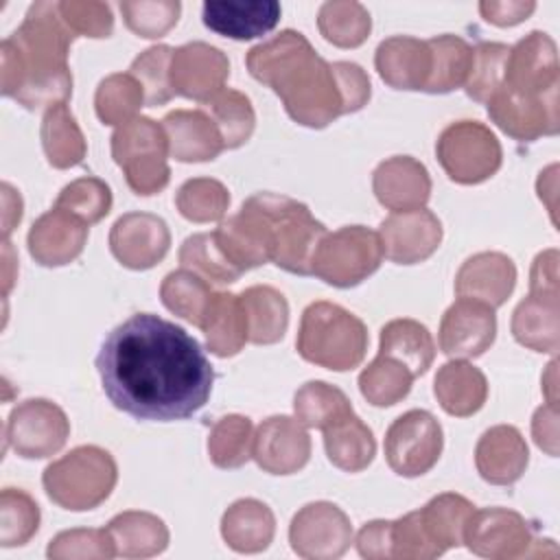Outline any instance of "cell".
Masks as SVG:
<instances>
[{
	"mask_svg": "<svg viewBox=\"0 0 560 560\" xmlns=\"http://www.w3.org/2000/svg\"><path fill=\"white\" fill-rule=\"evenodd\" d=\"M96 370L109 402L138 420H186L210 398L214 370L195 337L136 313L103 341Z\"/></svg>",
	"mask_w": 560,
	"mask_h": 560,
	"instance_id": "obj_1",
	"label": "cell"
},
{
	"mask_svg": "<svg viewBox=\"0 0 560 560\" xmlns=\"http://www.w3.org/2000/svg\"><path fill=\"white\" fill-rule=\"evenodd\" d=\"M59 2H33L20 28L0 44V90L26 109H50L72 94L70 42Z\"/></svg>",
	"mask_w": 560,
	"mask_h": 560,
	"instance_id": "obj_2",
	"label": "cell"
},
{
	"mask_svg": "<svg viewBox=\"0 0 560 560\" xmlns=\"http://www.w3.org/2000/svg\"><path fill=\"white\" fill-rule=\"evenodd\" d=\"M249 74L269 85L287 114L313 129L330 125L343 114V96L332 63L322 59L298 31H282L247 52Z\"/></svg>",
	"mask_w": 560,
	"mask_h": 560,
	"instance_id": "obj_3",
	"label": "cell"
},
{
	"mask_svg": "<svg viewBox=\"0 0 560 560\" xmlns=\"http://www.w3.org/2000/svg\"><path fill=\"white\" fill-rule=\"evenodd\" d=\"M295 348L308 363L346 372L363 361L368 328L339 304L313 302L302 313Z\"/></svg>",
	"mask_w": 560,
	"mask_h": 560,
	"instance_id": "obj_4",
	"label": "cell"
},
{
	"mask_svg": "<svg viewBox=\"0 0 560 560\" xmlns=\"http://www.w3.org/2000/svg\"><path fill=\"white\" fill-rule=\"evenodd\" d=\"M269 230V260L298 276L313 273V256L328 234L311 210L284 195L258 192L249 197Z\"/></svg>",
	"mask_w": 560,
	"mask_h": 560,
	"instance_id": "obj_5",
	"label": "cell"
},
{
	"mask_svg": "<svg viewBox=\"0 0 560 560\" xmlns=\"http://www.w3.org/2000/svg\"><path fill=\"white\" fill-rule=\"evenodd\" d=\"M118 468L101 446H77L46 466L42 483L50 501L66 510H92L114 490Z\"/></svg>",
	"mask_w": 560,
	"mask_h": 560,
	"instance_id": "obj_6",
	"label": "cell"
},
{
	"mask_svg": "<svg viewBox=\"0 0 560 560\" xmlns=\"http://www.w3.org/2000/svg\"><path fill=\"white\" fill-rule=\"evenodd\" d=\"M168 140L162 122L136 116L116 127L112 136V158L125 171V179L136 195L160 192L171 177L166 164Z\"/></svg>",
	"mask_w": 560,
	"mask_h": 560,
	"instance_id": "obj_7",
	"label": "cell"
},
{
	"mask_svg": "<svg viewBox=\"0 0 560 560\" xmlns=\"http://www.w3.org/2000/svg\"><path fill=\"white\" fill-rule=\"evenodd\" d=\"M383 260L378 232L363 225H346L326 234L313 256V276L326 284L348 289L372 276Z\"/></svg>",
	"mask_w": 560,
	"mask_h": 560,
	"instance_id": "obj_8",
	"label": "cell"
},
{
	"mask_svg": "<svg viewBox=\"0 0 560 560\" xmlns=\"http://www.w3.org/2000/svg\"><path fill=\"white\" fill-rule=\"evenodd\" d=\"M444 173L457 184H479L492 177L501 166V144L497 136L479 120H459L448 125L435 144Z\"/></svg>",
	"mask_w": 560,
	"mask_h": 560,
	"instance_id": "obj_9",
	"label": "cell"
},
{
	"mask_svg": "<svg viewBox=\"0 0 560 560\" xmlns=\"http://www.w3.org/2000/svg\"><path fill=\"white\" fill-rule=\"evenodd\" d=\"M444 435L440 422L424 409L398 416L385 433V459L400 477L429 472L442 453Z\"/></svg>",
	"mask_w": 560,
	"mask_h": 560,
	"instance_id": "obj_10",
	"label": "cell"
},
{
	"mask_svg": "<svg viewBox=\"0 0 560 560\" xmlns=\"http://www.w3.org/2000/svg\"><path fill=\"white\" fill-rule=\"evenodd\" d=\"M70 435L63 409L46 398L20 402L7 420L4 438L20 457L42 459L55 455Z\"/></svg>",
	"mask_w": 560,
	"mask_h": 560,
	"instance_id": "obj_11",
	"label": "cell"
},
{
	"mask_svg": "<svg viewBox=\"0 0 560 560\" xmlns=\"http://www.w3.org/2000/svg\"><path fill=\"white\" fill-rule=\"evenodd\" d=\"M486 105L490 120L514 140L532 142L540 136L558 133V92L534 96L501 83Z\"/></svg>",
	"mask_w": 560,
	"mask_h": 560,
	"instance_id": "obj_12",
	"label": "cell"
},
{
	"mask_svg": "<svg viewBox=\"0 0 560 560\" xmlns=\"http://www.w3.org/2000/svg\"><path fill=\"white\" fill-rule=\"evenodd\" d=\"M289 540L293 551L302 558H339L352 542L350 518L335 503H308L293 516L289 527Z\"/></svg>",
	"mask_w": 560,
	"mask_h": 560,
	"instance_id": "obj_13",
	"label": "cell"
},
{
	"mask_svg": "<svg viewBox=\"0 0 560 560\" xmlns=\"http://www.w3.org/2000/svg\"><path fill=\"white\" fill-rule=\"evenodd\" d=\"M494 335V308L472 298H457L442 315L438 343L451 359H475L492 346Z\"/></svg>",
	"mask_w": 560,
	"mask_h": 560,
	"instance_id": "obj_14",
	"label": "cell"
},
{
	"mask_svg": "<svg viewBox=\"0 0 560 560\" xmlns=\"http://www.w3.org/2000/svg\"><path fill=\"white\" fill-rule=\"evenodd\" d=\"M464 542L470 551L483 558H521L529 556V547L536 542L527 527V521L505 508L475 510L466 532Z\"/></svg>",
	"mask_w": 560,
	"mask_h": 560,
	"instance_id": "obj_15",
	"label": "cell"
},
{
	"mask_svg": "<svg viewBox=\"0 0 560 560\" xmlns=\"http://www.w3.org/2000/svg\"><path fill=\"white\" fill-rule=\"evenodd\" d=\"M230 74V61L217 46L190 42L173 50L171 85L175 94L199 101L201 105L214 98Z\"/></svg>",
	"mask_w": 560,
	"mask_h": 560,
	"instance_id": "obj_16",
	"label": "cell"
},
{
	"mask_svg": "<svg viewBox=\"0 0 560 560\" xmlns=\"http://www.w3.org/2000/svg\"><path fill=\"white\" fill-rule=\"evenodd\" d=\"M383 256L398 265H416L427 260L442 243V223L427 210L392 212L378 230Z\"/></svg>",
	"mask_w": 560,
	"mask_h": 560,
	"instance_id": "obj_17",
	"label": "cell"
},
{
	"mask_svg": "<svg viewBox=\"0 0 560 560\" xmlns=\"http://www.w3.org/2000/svg\"><path fill=\"white\" fill-rule=\"evenodd\" d=\"M252 457L271 475H291L306 466L311 438L298 418L271 416L254 431Z\"/></svg>",
	"mask_w": 560,
	"mask_h": 560,
	"instance_id": "obj_18",
	"label": "cell"
},
{
	"mask_svg": "<svg viewBox=\"0 0 560 560\" xmlns=\"http://www.w3.org/2000/svg\"><path fill=\"white\" fill-rule=\"evenodd\" d=\"M503 83L521 94L542 96L558 92V50L556 42L542 33L532 31L514 48H510Z\"/></svg>",
	"mask_w": 560,
	"mask_h": 560,
	"instance_id": "obj_19",
	"label": "cell"
},
{
	"mask_svg": "<svg viewBox=\"0 0 560 560\" xmlns=\"http://www.w3.org/2000/svg\"><path fill=\"white\" fill-rule=\"evenodd\" d=\"M171 245V234L158 214L127 212L109 232V249L122 267L151 269L158 265Z\"/></svg>",
	"mask_w": 560,
	"mask_h": 560,
	"instance_id": "obj_20",
	"label": "cell"
},
{
	"mask_svg": "<svg viewBox=\"0 0 560 560\" xmlns=\"http://www.w3.org/2000/svg\"><path fill=\"white\" fill-rule=\"evenodd\" d=\"M28 254L44 267L72 262L85 247L88 223L66 210L50 208L28 230Z\"/></svg>",
	"mask_w": 560,
	"mask_h": 560,
	"instance_id": "obj_21",
	"label": "cell"
},
{
	"mask_svg": "<svg viewBox=\"0 0 560 560\" xmlns=\"http://www.w3.org/2000/svg\"><path fill=\"white\" fill-rule=\"evenodd\" d=\"M372 188L387 210H416L429 201L431 177L427 166L416 158L394 155L374 168Z\"/></svg>",
	"mask_w": 560,
	"mask_h": 560,
	"instance_id": "obj_22",
	"label": "cell"
},
{
	"mask_svg": "<svg viewBox=\"0 0 560 560\" xmlns=\"http://www.w3.org/2000/svg\"><path fill=\"white\" fill-rule=\"evenodd\" d=\"M276 0H208L203 2V24L230 39H254L276 28L280 20Z\"/></svg>",
	"mask_w": 560,
	"mask_h": 560,
	"instance_id": "obj_23",
	"label": "cell"
},
{
	"mask_svg": "<svg viewBox=\"0 0 560 560\" xmlns=\"http://www.w3.org/2000/svg\"><path fill=\"white\" fill-rule=\"evenodd\" d=\"M516 284V267L501 252H479L459 267L455 291L459 298H472L488 306H501Z\"/></svg>",
	"mask_w": 560,
	"mask_h": 560,
	"instance_id": "obj_24",
	"label": "cell"
},
{
	"mask_svg": "<svg viewBox=\"0 0 560 560\" xmlns=\"http://www.w3.org/2000/svg\"><path fill=\"white\" fill-rule=\"evenodd\" d=\"M529 451L516 427L497 424L488 429L475 448L479 475L494 486H510L525 472Z\"/></svg>",
	"mask_w": 560,
	"mask_h": 560,
	"instance_id": "obj_25",
	"label": "cell"
},
{
	"mask_svg": "<svg viewBox=\"0 0 560 560\" xmlns=\"http://www.w3.org/2000/svg\"><path fill=\"white\" fill-rule=\"evenodd\" d=\"M168 155L179 162L214 160L225 147L212 118L203 109H175L162 118Z\"/></svg>",
	"mask_w": 560,
	"mask_h": 560,
	"instance_id": "obj_26",
	"label": "cell"
},
{
	"mask_svg": "<svg viewBox=\"0 0 560 560\" xmlns=\"http://www.w3.org/2000/svg\"><path fill=\"white\" fill-rule=\"evenodd\" d=\"M374 66L381 79L396 90H424L431 74V50L424 39L394 35L378 44Z\"/></svg>",
	"mask_w": 560,
	"mask_h": 560,
	"instance_id": "obj_27",
	"label": "cell"
},
{
	"mask_svg": "<svg viewBox=\"0 0 560 560\" xmlns=\"http://www.w3.org/2000/svg\"><path fill=\"white\" fill-rule=\"evenodd\" d=\"M433 394L446 413L466 418L483 407L488 398V381L479 368L453 359L438 370Z\"/></svg>",
	"mask_w": 560,
	"mask_h": 560,
	"instance_id": "obj_28",
	"label": "cell"
},
{
	"mask_svg": "<svg viewBox=\"0 0 560 560\" xmlns=\"http://www.w3.org/2000/svg\"><path fill=\"white\" fill-rule=\"evenodd\" d=\"M276 532L273 512L258 499L234 501L221 518L223 540L241 553H256L269 547Z\"/></svg>",
	"mask_w": 560,
	"mask_h": 560,
	"instance_id": "obj_29",
	"label": "cell"
},
{
	"mask_svg": "<svg viewBox=\"0 0 560 560\" xmlns=\"http://www.w3.org/2000/svg\"><path fill=\"white\" fill-rule=\"evenodd\" d=\"M558 313H560L558 298L529 293L514 308V315H512L514 339L529 350L556 354L560 346Z\"/></svg>",
	"mask_w": 560,
	"mask_h": 560,
	"instance_id": "obj_30",
	"label": "cell"
},
{
	"mask_svg": "<svg viewBox=\"0 0 560 560\" xmlns=\"http://www.w3.org/2000/svg\"><path fill=\"white\" fill-rule=\"evenodd\" d=\"M378 354L396 359L416 378L431 368L435 357V343L424 324L409 317H400L383 326Z\"/></svg>",
	"mask_w": 560,
	"mask_h": 560,
	"instance_id": "obj_31",
	"label": "cell"
},
{
	"mask_svg": "<svg viewBox=\"0 0 560 560\" xmlns=\"http://www.w3.org/2000/svg\"><path fill=\"white\" fill-rule=\"evenodd\" d=\"M208 350L221 359L241 352L247 339V317L241 298L234 293H214L201 322Z\"/></svg>",
	"mask_w": 560,
	"mask_h": 560,
	"instance_id": "obj_32",
	"label": "cell"
},
{
	"mask_svg": "<svg viewBox=\"0 0 560 560\" xmlns=\"http://www.w3.org/2000/svg\"><path fill=\"white\" fill-rule=\"evenodd\" d=\"M107 532L114 540V549L122 558H149L162 553L168 545V529L162 518L149 512H122L116 514Z\"/></svg>",
	"mask_w": 560,
	"mask_h": 560,
	"instance_id": "obj_33",
	"label": "cell"
},
{
	"mask_svg": "<svg viewBox=\"0 0 560 560\" xmlns=\"http://www.w3.org/2000/svg\"><path fill=\"white\" fill-rule=\"evenodd\" d=\"M238 298L247 317V339L252 343L269 346L284 337L289 326V304L278 289L256 284L245 289Z\"/></svg>",
	"mask_w": 560,
	"mask_h": 560,
	"instance_id": "obj_34",
	"label": "cell"
},
{
	"mask_svg": "<svg viewBox=\"0 0 560 560\" xmlns=\"http://www.w3.org/2000/svg\"><path fill=\"white\" fill-rule=\"evenodd\" d=\"M324 446L328 459L346 472L368 468L376 453V442L370 427L354 413L324 429Z\"/></svg>",
	"mask_w": 560,
	"mask_h": 560,
	"instance_id": "obj_35",
	"label": "cell"
},
{
	"mask_svg": "<svg viewBox=\"0 0 560 560\" xmlns=\"http://www.w3.org/2000/svg\"><path fill=\"white\" fill-rule=\"evenodd\" d=\"M420 521L429 538L444 553L451 547L464 542L466 525L475 512V505L455 492H444L433 497L424 508L418 510Z\"/></svg>",
	"mask_w": 560,
	"mask_h": 560,
	"instance_id": "obj_36",
	"label": "cell"
},
{
	"mask_svg": "<svg viewBox=\"0 0 560 560\" xmlns=\"http://www.w3.org/2000/svg\"><path fill=\"white\" fill-rule=\"evenodd\" d=\"M427 44L431 50V74L424 92L446 94L464 88L472 61V46L466 39L448 33L431 37Z\"/></svg>",
	"mask_w": 560,
	"mask_h": 560,
	"instance_id": "obj_37",
	"label": "cell"
},
{
	"mask_svg": "<svg viewBox=\"0 0 560 560\" xmlns=\"http://www.w3.org/2000/svg\"><path fill=\"white\" fill-rule=\"evenodd\" d=\"M42 147L55 168H70L85 158V138L66 103L46 109L42 120Z\"/></svg>",
	"mask_w": 560,
	"mask_h": 560,
	"instance_id": "obj_38",
	"label": "cell"
},
{
	"mask_svg": "<svg viewBox=\"0 0 560 560\" xmlns=\"http://www.w3.org/2000/svg\"><path fill=\"white\" fill-rule=\"evenodd\" d=\"M295 418L308 429H326L337 420L354 413L348 396L324 381L304 383L293 396Z\"/></svg>",
	"mask_w": 560,
	"mask_h": 560,
	"instance_id": "obj_39",
	"label": "cell"
},
{
	"mask_svg": "<svg viewBox=\"0 0 560 560\" xmlns=\"http://www.w3.org/2000/svg\"><path fill=\"white\" fill-rule=\"evenodd\" d=\"M317 26L326 42L339 48H357L368 39L372 20L361 2L332 0L319 7Z\"/></svg>",
	"mask_w": 560,
	"mask_h": 560,
	"instance_id": "obj_40",
	"label": "cell"
},
{
	"mask_svg": "<svg viewBox=\"0 0 560 560\" xmlns=\"http://www.w3.org/2000/svg\"><path fill=\"white\" fill-rule=\"evenodd\" d=\"M162 304L177 317L201 328L206 311L214 298L210 284L188 269L171 271L160 284Z\"/></svg>",
	"mask_w": 560,
	"mask_h": 560,
	"instance_id": "obj_41",
	"label": "cell"
},
{
	"mask_svg": "<svg viewBox=\"0 0 560 560\" xmlns=\"http://www.w3.org/2000/svg\"><path fill=\"white\" fill-rule=\"evenodd\" d=\"M201 109L217 125L225 149H236L252 138L256 114L249 98L243 92L221 90L214 98L203 103Z\"/></svg>",
	"mask_w": 560,
	"mask_h": 560,
	"instance_id": "obj_42",
	"label": "cell"
},
{
	"mask_svg": "<svg viewBox=\"0 0 560 560\" xmlns=\"http://www.w3.org/2000/svg\"><path fill=\"white\" fill-rule=\"evenodd\" d=\"M179 265L212 284H230L243 276L219 247L214 232L188 236L179 247Z\"/></svg>",
	"mask_w": 560,
	"mask_h": 560,
	"instance_id": "obj_43",
	"label": "cell"
},
{
	"mask_svg": "<svg viewBox=\"0 0 560 560\" xmlns=\"http://www.w3.org/2000/svg\"><path fill=\"white\" fill-rule=\"evenodd\" d=\"M144 103V90L129 72H116L105 77L94 94L96 116L105 125H125L136 118V112Z\"/></svg>",
	"mask_w": 560,
	"mask_h": 560,
	"instance_id": "obj_44",
	"label": "cell"
},
{
	"mask_svg": "<svg viewBox=\"0 0 560 560\" xmlns=\"http://www.w3.org/2000/svg\"><path fill=\"white\" fill-rule=\"evenodd\" d=\"M413 383V374L396 359L378 354L361 374L359 389L374 407H389L402 400Z\"/></svg>",
	"mask_w": 560,
	"mask_h": 560,
	"instance_id": "obj_45",
	"label": "cell"
},
{
	"mask_svg": "<svg viewBox=\"0 0 560 560\" xmlns=\"http://www.w3.org/2000/svg\"><path fill=\"white\" fill-rule=\"evenodd\" d=\"M252 420L238 413L223 416L208 435V455L219 468H238L252 457Z\"/></svg>",
	"mask_w": 560,
	"mask_h": 560,
	"instance_id": "obj_46",
	"label": "cell"
},
{
	"mask_svg": "<svg viewBox=\"0 0 560 560\" xmlns=\"http://www.w3.org/2000/svg\"><path fill=\"white\" fill-rule=\"evenodd\" d=\"M508 57L510 46L501 42H479L472 48V61L464 83V90L472 101L486 103L501 88L505 79Z\"/></svg>",
	"mask_w": 560,
	"mask_h": 560,
	"instance_id": "obj_47",
	"label": "cell"
},
{
	"mask_svg": "<svg viewBox=\"0 0 560 560\" xmlns=\"http://www.w3.org/2000/svg\"><path fill=\"white\" fill-rule=\"evenodd\" d=\"M175 203L184 219L195 223H210L219 221L225 214L230 206V192L217 179L195 177L179 186Z\"/></svg>",
	"mask_w": 560,
	"mask_h": 560,
	"instance_id": "obj_48",
	"label": "cell"
},
{
	"mask_svg": "<svg viewBox=\"0 0 560 560\" xmlns=\"http://www.w3.org/2000/svg\"><path fill=\"white\" fill-rule=\"evenodd\" d=\"M39 527V508L18 488H4L0 494V545L18 547L31 540Z\"/></svg>",
	"mask_w": 560,
	"mask_h": 560,
	"instance_id": "obj_49",
	"label": "cell"
},
{
	"mask_svg": "<svg viewBox=\"0 0 560 560\" xmlns=\"http://www.w3.org/2000/svg\"><path fill=\"white\" fill-rule=\"evenodd\" d=\"M171 57L173 48L158 44L138 55L129 68V74L136 77L144 90V103L151 107L168 103L175 94L171 85Z\"/></svg>",
	"mask_w": 560,
	"mask_h": 560,
	"instance_id": "obj_50",
	"label": "cell"
},
{
	"mask_svg": "<svg viewBox=\"0 0 560 560\" xmlns=\"http://www.w3.org/2000/svg\"><path fill=\"white\" fill-rule=\"evenodd\" d=\"M55 208L70 212L83 223L101 221L112 208V190L98 177H79L61 188Z\"/></svg>",
	"mask_w": 560,
	"mask_h": 560,
	"instance_id": "obj_51",
	"label": "cell"
},
{
	"mask_svg": "<svg viewBox=\"0 0 560 560\" xmlns=\"http://www.w3.org/2000/svg\"><path fill=\"white\" fill-rule=\"evenodd\" d=\"M179 11H182V4L177 0L120 2V13L129 31L147 39L166 35L177 24Z\"/></svg>",
	"mask_w": 560,
	"mask_h": 560,
	"instance_id": "obj_52",
	"label": "cell"
},
{
	"mask_svg": "<svg viewBox=\"0 0 560 560\" xmlns=\"http://www.w3.org/2000/svg\"><path fill=\"white\" fill-rule=\"evenodd\" d=\"M48 558H112L114 540L105 529H68L48 545Z\"/></svg>",
	"mask_w": 560,
	"mask_h": 560,
	"instance_id": "obj_53",
	"label": "cell"
},
{
	"mask_svg": "<svg viewBox=\"0 0 560 560\" xmlns=\"http://www.w3.org/2000/svg\"><path fill=\"white\" fill-rule=\"evenodd\" d=\"M59 13L66 26L74 35L109 37L114 28V15L109 4L94 0H66L59 2Z\"/></svg>",
	"mask_w": 560,
	"mask_h": 560,
	"instance_id": "obj_54",
	"label": "cell"
},
{
	"mask_svg": "<svg viewBox=\"0 0 560 560\" xmlns=\"http://www.w3.org/2000/svg\"><path fill=\"white\" fill-rule=\"evenodd\" d=\"M438 556H442V551L424 532L418 510L405 514L398 521H392V558L427 560Z\"/></svg>",
	"mask_w": 560,
	"mask_h": 560,
	"instance_id": "obj_55",
	"label": "cell"
},
{
	"mask_svg": "<svg viewBox=\"0 0 560 560\" xmlns=\"http://www.w3.org/2000/svg\"><path fill=\"white\" fill-rule=\"evenodd\" d=\"M332 70H335V77L341 88L343 114L359 112L370 101V94H372L368 74L363 72L361 66H357L352 61H335Z\"/></svg>",
	"mask_w": 560,
	"mask_h": 560,
	"instance_id": "obj_56",
	"label": "cell"
},
{
	"mask_svg": "<svg viewBox=\"0 0 560 560\" xmlns=\"http://www.w3.org/2000/svg\"><path fill=\"white\" fill-rule=\"evenodd\" d=\"M357 549L363 558H392V521H370L357 534Z\"/></svg>",
	"mask_w": 560,
	"mask_h": 560,
	"instance_id": "obj_57",
	"label": "cell"
},
{
	"mask_svg": "<svg viewBox=\"0 0 560 560\" xmlns=\"http://www.w3.org/2000/svg\"><path fill=\"white\" fill-rule=\"evenodd\" d=\"M536 9V2L527 0H483L479 2V11L486 22L497 26H514L523 20H527Z\"/></svg>",
	"mask_w": 560,
	"mask_h": 560,
	"instance_id": "obj_58",
	"label": "cell"
},
{
	"mask_svg": "<svg viewBox=\"0 0 560 560\" xmlns=\"http://www.w3.org/2000/svg\"><path fill=\"white\" fill-rule=\"evenodd\" d=\"M529 293L558 298V252L547 249L534 258L529 271Z\"/></svg>",
	"mask_w": 560,
	"mask_h": 560,
	"instance_id": "obj_59",
	"label": "cell"
},
{
	"mask_svg": "<svg viewBox=\"0 0 560 560\" xmlns=\"http://www.w3.org/2000/svg\"><path fill=\"white\" fill-rule=\"evenodd\" d=\"M532 435L538 448H542L551 457L558 455V405L547 402L536 409L532 420Z\"/></svg>",
	"mask_w": 560,
	"mask_h": 560,
	"instance_id": "obj_60",
	"label": "cell"
},
{
	"mask_svg": "<svg viewBox=\"0 0 560 560\" xmlns=\"http://www.w3.org/2000/svg\"><path fill=\"white\" fill-rule=\"evenodd\" d=\"M20 219H22V197L13 186L2 184V232H4V241L13 232V228L20 223Z\"/></svg>",
	"mask_w": 560,
	"mask_h": 560,
	"instance_id": "obj_61",
	"label": "cell"
},
{
	"mask_svg": "<svg viewBox=\"0 0 560 560\" xmlns=\"http://www.w3.org/2000/svg\"><path fill=\"white\" fill-rule=\"evenodd\" d=\"M13 249H11V243L4 241V293H9L11 284H13V273H11V267H13Z\"/></svg>",
	"mask_w": 560,
	"mask_h": 560,
	"instance_id": "obj_62",
	"label": "cell"
}]
</instances>
